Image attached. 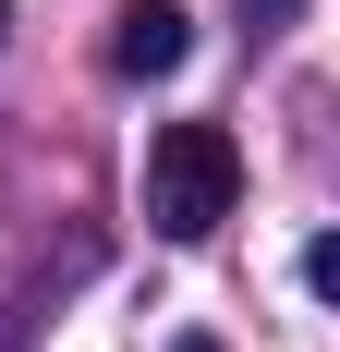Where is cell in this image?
I'll use <instances>...</instances> for the list:
<instances>
[{
	"label": "cell",
	"instance_id": "6da1fadb",
	"mask_svg": "<svg viewBox=\"0 0 340 352\" xmlns=\"http://www.w3.org/2000/svg\"><path fill=\"white\" fill-rule=\"evenodd\" d=\"M231 207H243V146L219 122H158L146 134V219L170 243H206Z\"/></svg>",
	"mask_w": 340,
	"mask_h": 352
},
{
	"label": "cell",
	"instance_id": "7a4b0ae2",
	"mask_svg": "<svg viewBox=\"0 0 340 352\" xmlns=\"http://www.w3.org/2000/svg\"><path fill=\"white\" fill-rule=\"evenodd\" d=\"M182 61H195V12H182V0H122V12H109V73L170 85Z\"/></svg>",
	"mask_w": 340,
	"mask_h": 352
},
{
	"label": "cell",
	"instance_id": "3957f363",
	"mask_svg": "<svg viewBox=\"0 0 340 352\" xmlns=\"http://www.w3.org/2000/svg\"><path fill=\"white\" fill-rule=\"evenodd\" d=\"M182 352H219V340H182Z\"/></svg>",
	"mask_w": 340,
	"mask_h": 352
},
{
	"label": "cell",
	"instance_id": "277c9868",
	"mask_svg": "<svg viewBox=\"0 0 340 352\" xmlns=\"http://www.w3.org/2000/svg\"><path fill=\"white\" fill-rule=\"evenodd\" d=\"M0 25H12V12H0Z\"/></svg>",
	"mask_w": 340,
	"mask_h": 352
}]
</instances>
